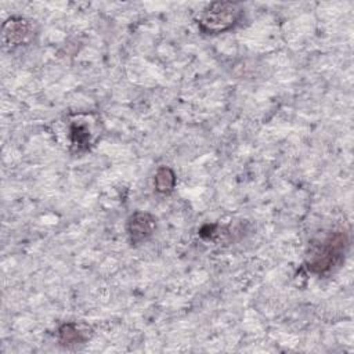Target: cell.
<instances>
[{
    "mask_svg": "<svg viewBox=\"0 0 354 354\" xmlns=\"http://www.w3.org/2000/svg\"><path fill=\"white\" fill-rule=\"evenodd\" d=\"M348 248V236L344 231H335L310 243L304 264L308 271L322 275L337 268Z\"/></svg>",
    "mask_w": 354,
    "mask_h": 354,
    "instance_id": "6da1fadb",
    "label": "cell"
},
{
    "mask_svg": "<svg viewBox=\"0 0 354 354\" xmlns=\"http://www.w3.org/2000/svg\"><path fill=\"white\" fill-rule=\"evenodd\" d=\"M243 14L239 3L234 1H214L210 3L196 17L199 29L205 33L216 35L234 28Z\"/></svg>",
    "mask_w": 354,
    "mask_h": 354,
    "instance_id": "7a4b0ae2",
    "label": "cell"
},
{
    "mask_svg": "<svg viewBox=\"0 0 354 354\" xmlns=\"http://www.w3.org/2000/svg\"><path fill=\"white\" fill-rule=\"evenodd\" d=\"M3 41L8 47H18L28 44L35 36L32 22L22 17H11L3 24Z\"/></svg>",
    "mask_w": 354,
    "mask_h": 354,
    "instance_id": "3957f363",
    "label": "cell"
},
{
    "mask_svg": "<svg viewBox=\"0 0 354 354\" xmlns=\"http://www.w3.org/2000/svg\"><path fill=\"white\" fill-rule=\"evenodd\" d=\"M156 228V218L147 212H136L127 220V234L133 245L149 239Z\"/></svg>",
    "mask_w": 354,
    "mask_h": 354,
    "instance_id": "277c9868",
    "label": "cell"
},
{
    "mask_svg": "<svg viewBox=\"0 0 354 354\" xmlns=\"http://www.w3.org/2000/svg\"><path fill=\"white\" fill-rule=\"evenodd\" d=\"M82 118L83 115L76 116V119L71 120L69 126L71 145L75 152L87 151L95 138V133H93V124L87 123V120Z\"/></svg>",
    "mask_w": 354,
    "mask_h": 354,
    "instance_id": "5b68a950",
    "label": "cell"
},
{
    "mask_svg": "<svg viewBox=\"0 0 354 354\" xmlns=\"http://www.w3.org/2000/svg\"><path fill=\"white\" fill-rule=\"evenodd\" d=\"M88 330L83 329L80 325L75 322H68L59 326L58 329V340L64 346H76L79 343H84L88 339Z\"/></svg>",
    "mask_w": 354,
    "mask_h": 354,
    "instance_id": "8992f818",
    "label": "cell"
},
{
    "mask_svg": "<svg viewBox=\"0 0 354 354\" xmlns=\"http://www.w3.org/2000/svg\"><path fill=\"white\" fill-rule=\"evenodd\" d=\"M155 189L160 194H170L176 185V174L174 171L167 166H160L153 178Z\"/></svg>",
    "mask_w": 354,
    "mask_h": 354,
    "instance_id": "52a82bcc",
    "label": "cell"
}]
</instances>
